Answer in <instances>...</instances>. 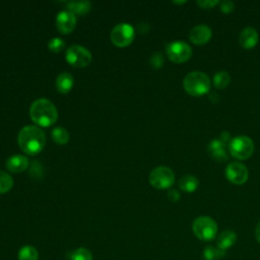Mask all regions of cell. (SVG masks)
<instances>
[{
	"label": "cell",
	"mask_w": 260,
	"mask_h": 260,
	"mask_svg": "<svg viewBox=\"0 0 260 260\" xmlns=\"http://www.w3.org/2000/svg\"><path fill=\"white\" fill-rule=\"evenodd\" d=\"M254 151L252 139L246 135H240L233 138L229 143L230 154L240 160L249 158Z\"/></svg>",
	"instance_id": "5"
},
{
	"label": "cell",
	"mask_w": 260,
	"mask_h": 260,
	"mask_svg": "<svg viewBox=\"0 0 260 260\" xmlns=\"http://www.w3.org/2000/svg\"><path fill=\"white\" fill-rule=\"evenodd\" d=\"M13 187V179L10 175L0 171V194L7 193Z\"/></svg>",
	"instance_id": "25"
},
{
	"label": "cell",
	"mask_w": 260,
	"mask_h": 260,
	"mask_svg": "<svg viewBox=\"0 0 260 260\" xmlns=\"http://www.w3.org/2000/svg\"><path fill=\"white\" fill-rule=\"evenodd\" d=\"M255 238L257 242L260 244V221L257 223L256 229H255Z\"/></svg>",
	"instance_id": "34"
},
{
	"label": "cell",
	"mask_w": 260,
	"mask_h": 260,
	"mask_svg": "<svg viewBox=\"0 0 260 260\" xmlns=\"http://www.w3.org/2000/svg\"><path fill=\"white\" fill-rule=\"evenodd\" d=\"M209 155L217 162H224L229 159L226 152V144L221 142L219 139H213L207 146Z\"/></svg>",
	"instance_id": "13"
},
{
	"label": "cell",
	"mask_w": 260,
	"mask_h": 260,
	"mask_svg": "<svg viewBox=\"0 0 260 260\" xmlns=\"http://www.w3.org/2000/svg\"><path fill=\"white\" fill-rule=\"evenodd\" d=\"M91 60V53L80 45H72L66 51V61L73 67H86Z\"/></svg>",
	"instance_id": "8"
},
{
	"label": "cell",
	"mask_w": 260,
	"mask_h": 260,
	"mask_svg": "<svg viewBox=\"0 0 260 260\" xmlns=\"http://www.w3.org/2000/svg\"><path fill=\"white\" fill-rule=\"evenodd\" d=\"M166 52L168 58L177 64L184 63L190 59L192 56V49L191 47L183 42V41H175L167 45Z\"/></svg>",
	"instance_id": "9"
},
{
	"label": "cell",
	"mask_w": 260,
	"mask_h": 260,
	"mask_svg": "<svg viewBox=\"0 0 260 260\" xmlns=\"http://www.w3.org/2000/svg\"><path fill=\"white\" fill-rule=\"evenodd\" d=\"M29 166L28 158L22 154H14L6 160V168L11 173H20L25 171Z\"/></svg>",
	"instance_id": "15"
},
{
	"label": "cell",
	"mask_w": 260,
	"mask_h": 260,
	"mask_svg": "<svg viewBox=\"0 0 260 260\" xmlns=\"http://www.w3.org/2000/svg\"><path fill=\"white\" fill-rule=\"evenodd\" d=\"M173 3H175V4H184V3H186V1H173Z\"/></svg>",
	"instance_id": "35"
},
{
	"label": "cell",
	"mask_w": 260,
	"mask_h": 260,
	"mask_svg": "<svg viewBox=\"0 0 260 260\" xmlns=\"http://www.w3.org/2000/svg\"><path fill=\"white\" fill-rule=\"evenodd\" d=\"M51 136L54 142H56L59 145L66 144L69 141V137H70L68 131L63 127L54 128L51 132Z\"/></svg>",
	"instance_id": "21"
},
{
	"label": "cell",
	"mask_w": 260,
	"mask_h": 260,
	"mask_svg": "<svg viewBox=\"0 0 260 260\" xmlns=\"http://www.w3.org/2000/svg\"><path fill=\"white\" fill-rule=\"evenodd\" d=\"M179 188L187 193H192L194 192L199 185L198 179L192 175H185L179 180Z\"/></svg>",
	"instance_id": "18"
},
{
	"label": "cell",
	"mask_w": 260,
	"mask_h": 260,
	"mask_svg": "<svg viewBox=\"0 0 260 260\" xmlns=\"http://www.w3.org/2000/svg\"><path fill=\"white\" fill-rule=\"evenodd\" d=\"M219 140H220L221 142H223L224 144L230 143V141L232 140V139H231V135H230V133H229L228 131H223V132L220 134V138H219Z\"/></svg>",
	"instance_id": "32"
},
{
	"label": "cell",
	"mask_w": 260,
	"mask_h": 260,
	"mask_svg": "<svg viewBox=\"0 0 260 260\" xmlns=\"http://www.w3.org/2000/svg\"><path fill=\"white\" fill-rule=\"evenodd\" d=\"M148 180L155 189H169L175 182V175L168 167H156L150 172Z\"/></svg>",
	"instance_id": "6"
},
{
	"label": "cell",
	"mask_w": 260,
	"mask_h": 260,
	"mask_svg": "<svg viewBox=\"0 0 260 260\" xmlns=\"http://www.w3.org/2000/svg\"><path fill=\"white\" fill-rule=\"evenodd\" d=\"M34 164L31 165V168H30V176L34 177V178H41L42 175H43V169H42V166L40 165L39 161H32Z\"/></svg>",
	"instance_id": "29"
},
{
	"label": "cell",
	"mask_w": 260,
	"mask_h": 260,
	"mask_svg": "<svg viewBox=\"0 0 260 260\" xmlns=\"http://www.w3.org/2000/svg\"><path fill=\"white\" fill-rule=\"evenodd\" d=\"M31 121L42 127L52 126L58 119V112L55 105L47 99L36 100L29 108Z\"/></svg>",
	"instance_id": "2"
},
{
	"label": "cell",
	"mask_w": 260,
	"mask_h": 260,
	"mask_svg": "<svg viewBox=\"0 0 260 260\" xmlns=\"http://www.w3.org/2000/svg\"><path fill=\"white\" fill-rule=\"evenodd\" d=\"M138 30L141 32V34H145L148 31L149 29V25L147 23H144V22H140L138 23V26H137Z\"/></svg>",
	"instance_id": "33"
},
{
	"label": "cell",
	"mask_w": 260,
	"mask_h": 260,
	"mask_svg": "<svg viewBox=\"0 0 260 260\" xmlns=\"http://www.w3.org/2000/svg\"><path fill=\"white\" fill-rule=\"evenodd\" d=\"M74 84L73 76L68 72L60 73L56 79V88L61 93L69 92Z\"/></svg>",
	"instance_id": "17"
},
{
	"label": "cell",
	"mask_w": 260,
	"mask_h": 260,
	"mask_svg": "<svg viewBox=\"0 0 260 260\" xmlns=\"http://www.w3.org/2000/svg\"><path fill=\"white\" fill-rule=\"evenodd\" d=\"M194 235L201 241H211L217 235V224L209 216H199L192 223Z\"/></svg>",
	"instance_id": "4"
},
{
	"label": "cell",
	"mask_w": 260,
	"mask_h": 260,
	"mask_svg": "<svg viewBox=\"0 0 260 260\" xmlns=\"http://www.w3.org/2000/svg\"><path fill=\"white\" fill-rule=\"evenodd\" d=\"M89 1H69L67 3L68 11L72 12L74 15H84L90 10Z\"/></svg>",
	"instance_id": "19"
},
{
	"label": "cell",
	"mask_w": 260,
	"mask_h": 260,
	"mask_svg": "<svg viewBox=\"0 0 260 260\" xmlns=\"http://www.w3.org/2000/svg\"><path fill=\"white\" fill-rule=\"evenodd\" d=\"M183 86L190 95L201 96L209 91L210 79L204 72L192 71L184 77Z\"/></svg>",
	"instance_id": "3"
},
{
	"label": "cell",
	"mask_w": 260,
	"mask_h": 260,
	"mask_svg": "<svg viewBox=\"0 0 260 260\" xmlns=\"http://www.w3.org/2000/svg\"><path fill=\"white\" fill-rule=\"evenodd\" d=\"M258 32L253 27L244 28L239 36V43L242 48L246 50H250L254 48L258 43Z\"/></svg>",
	"instance_id": "14"
},
{
	"label": "cell",
	"mask_w": 260,
	"mask_h": 260,
	"mask_svg": "<svg viewBox=\"0 0 260 260\" xmlns=\"http://www.w3.org/2000/svg\"><path fill=\"white\" fill-rule=\"evenodd\" d=\"M211 28L205 24H198L194 26L189 32L190 41L195 45H204L211 39Z\"/></svg>",
	"instance_id": "12"
},
{
	"label": "cell",
	"mask_w": 260,
	"mask_h": 260,
	"mask_svg": "<svg viewBox=\"0 0 260 260\" xmlns=\"http://www.w3.org/2000/svg\"><path fill=\"white\" fill-rule=\"evenodd\" d=\"M19 148L26 154L35 155L42 151L46 144L45 132L35 125L24 126L18 133Z\"/></svg>",
	"instance_id": "1"
},
{
	"label": "cell",
	"mask_w": 260,
	"mask_h": 260,
	"mask_svg": "<svg viewBox=\"0 0 260 260\" xmlns=\"http://www.w3.org/2000/svg\"><path fill=\"white\" fill-rule=\"evenodd\" d=\"M150 65L152 68L154 69H157V68H160L164 64V57L160 53H154L151 57H150Z\"/></svg>",
	"instance_id": "27"
},
{
	"label": "cell",
	"mask_w": 260,
	"mask_h": 260,
	"mask_svg": "<svg viewBox=\"0 0 260 260\" xmlns=\"http://www.w3.org/2000/svg\"><path fill=\"white\" fill-rule=\"evenodd\" d=\"M110 38L115 46L119 48L127 47L135 38L134 27L129 23H118L112 29Z\"/></svg>",
	"instance_id": "7"
},
{
	"label": "cell",
	"mask_w": 260,
	"mask_h": 260,
	"mask_svg": "<svg viewBox=\"0 0 260 260\" xmlns=\"http://www.w3.org/2000/svg\"><path fill=\"white\" fill-rule=\"evenodd\" d=\"M56 26L64 35L72 32L76 26V15L68 10L60 11L56 17Z\"/></svg>",
	"instance_id": "11"
},
{
	"label": "cell",
	"mask_w": 260,
	"mask_h": 260,
	"mask_svg": "<svg viewBox=\"0 0 260 260\" xmlns=\"http://www.w3.org/2000/svg\"><path fill=\"white\" fill-rule=\"evenodd\" d=\"M248 169L241 162H230L225 168V178L235 185H242L248 180Z\"/></svg>",
	"instance_id": "10"
},
{
	"label": "cell",
	"mask_w": 260,
	"mask_h": 260,
	"mask_svg": "<svg viewBox=\"0 0 260 260\" xmlns=\"http://www.w3.org/2000/svg\"><path fill=\"white\" fill-rule=\"evenodd\" d=\"M235 5L232 1L230 0H222L219 2V9L223 12V13H231L234 11Z\"/></svg>",
	"instance_id": "28"
},
{
	"label": "cell",
	"mask_w": 260,
	"mask_h": 260,
	"mask_svg": "<svg viewBox=\"0 0 260 260\" xmlns=\"http://www.w3.org/2000/svg\"><path fill=\"white\" fill-rule=\"evenodd\" d=\"M225 255L224 251L219 250L218 248L207 246L202 254L203 260H220Z\"/></svg>",
	"instance_id": "23"
},
{
	"label": "cell",
	"mask_w": 260,
	"mask_h": 260,
	"mask_svg": "<svg viewBox=\"0 0 260 260\" xmlns=\"http://www.w3.org/2000/svg\"><path fill=\"white\" fill-rule=\"evenodd\" d=\"M197 4L199 7L204 8V9H210L214 7L215 5L219 4L218 0H198Z\"/></svg>",
	"instance_id": "30"
},
{
	"label": "cell",
	"mask_w": 260,
	"mask_h": 260,
	"mask_svg": "<svg viewBox=\"0 0 260 260\" xmlns=\"http://www.w3.org/2000/svg\"><path fill=\"white\" fill-rule=\"evenodd\" d=\"M48 48L53 53H60L65 48V42L60 38H53L49 41Z\"/></svg>",
	"instance_id": "26"
},
{
	"label": "cell",
	"mask_w": 260,
	"mask_h": 260,
	"mask_svg": "<svg viewBox=\"0 0 260 260\" xmlns=\"http://www.w3.org/2000/svg\"><path fill=\"white\" fill-rule=\"evenodd\" d=\"M17 257L18 260H38L39 252L34 246L25 245L19 249Z\"/></svg>",
	"instance_id": "20"
},
{
	"label": "cell",
	"mask_w": 260,
	"mask_h": 260,
	"mask_svg": "<svg viewBox=\"0 0 260 260\" xmlns=\"http://www.w3.org/2000/svg\"><path fill=\"white\" fill-rule=\"evenodd\" d=\"M70 260H92V254L91 252L83 247L77 248L74 251H72L69 255Z\"/></svg>",
	"instance_id": "24"
},
{
	"label": "cell",
	"mask_w": 260,
	"mask_h": 260,
	"mask_svg": "<svg viewBox=\"0 0 260 260\" xmlns=\"http://www.w3.org/2000/svg\"><path fill=\"white\" fill-rule=\"evenodd\" d=\"M180 193L178 192V190L176 189H170L168 191V198L170 199V201L172 202H177L180 199Z\"/></svg>",
	"instance_id": "31"
},
{
	"label": "cell",
	"mask_w": 260,
	"mask_h": 260,
	"mask_svg": "<svg viewBox=\"0 0 260 260\" xmlns=\"http://www.w3.org/2000/svg\"><path fill=\"white\" fill-rule=\"evenodd\" d=\"M231 82V76L226 71H218L213 76V84L218 89H224Z\"/></svg>",
	"instance_id": "22"
},
{
	"label": "cell",
	"mask_w": 260,
	"mask_h": 260,
	"mask_svg": "<svg viewBox=\"0 0 260 260\" xmlns=\"http://www.w3.org/2000/svg\"><path fill=\"white\" fill-rule=\"evenodd\" d=\"M236 242H237V235H236V233L231 231V230H225V231L221 232L219 234V236L217 237L216 245H217V248L219 250L225 252L231 247H233Z\"/></svg>",
	"instance_id": "16"
}]
</instances>
